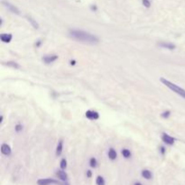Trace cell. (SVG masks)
<instances>
[{
    "label": "cell",
    "mask_w": 185,
    "mask_h": 185,
    "mask_svg": "<svg viewBox=\"0 0 185 185\" xmlns=\"http://www.w3.org/2000/svg\"><path fill=\"white\" fill-rule=\"evenodd\" d=\"M122 155L125 157V158H129V157H131V152H130V150H128V149H126V148H125V149H123L122 150Z\"/></svg>",
    "instance_id": "obj_16"
},
{
    "label": "cell",
    "mask_w": 185,
    "mask_h": 185,
    "mask_svg": "<svg viewBox=\"0 0 185 185\" xmlns=\"http://www.w3.org/2000/svg\"><path fill=\"white\" fill-rule=\"evenodd\" d=\"M158 45L163 49H168V50H174L176 48L175 44H171V43H165V42H162V43H159Z\"/></svg>",
    "instance_id": "obj_10"
},
{
    "label": "cell",
    "mask_w": 185,
    "mask_h": 185,
    "mask_svg": "<svg viewBox=\"0 0 185 185\" xmlns=\"http://www.w3.org/2000/svg\"><path fill=\"white\" fill-rule=\"evenodd\" d=\"M85 116L89 120H97L99 118V114L97 112V111H93V110H88Z\"/></svg>",
    "instance_id": "obj_4"
},
{
    "label": "cell",
    "mask_w": 185,
    "mask_h": 185,
    "mask_svg": "<svg viewBox=\"0 0 185 185\" xmlns=\"http://www.w3.org/2000/svg\"><path fill=\"white\" fill-rule=\"evenodd\" d=\"M162 140L166 144H169V145H173L175 142V139L173 137H172L171 136H169L168 134H165L163 133V136H162Z\"/></svg>",
    "instance_id": "obj_5"
},
{
    "label": "cell",
    "mask_w": 185,
    "mask_h": 185,
    "mask_svg": "<svg viewBox=\"0 0 185 185\" xmlns=\"http://www.w3.org/2000/svg\"><path fill=\"white\" fill-rule=\"evenodd\" d=\"M22 129H23V126L22 125H16L15 126V130L16 132H20L22 131Z\"/></svg>",
    "instance_id": "obj_23"
},
{
    "label": "cell",
    "mask_w": 185,
    "mask_h": 185,
    "mask_svg": "<svg viewBox=\"0 0 185 185\" xmlns=\"http://www.w3.org/2000/svg\"><path fill=\"white\" fill-rule=\"evenodd\" d=\"M70 35L73 39L89 44H97L99 43V39L97 35H94L81 30H70Z\"/></svg>",
    "instance_id": "obj_1"
},
{
    "label": "cell",
    "mask_w": 185,
    "mask_h": 185,
    "mask_svg": "<svg viewBox=\"0 0 185 185\" xmlns=\"http://www.w3.org/2000/svg\"><path fill=\"white\" fill-rule=\"evenodd\" d=\"M56 175L58 176V178L62 181H68V175L67 173L63 171V170H60L56 173Z\"/></svg>",
    "instance_id": "obj_11"
},
{
    "label": "cell",
    "mask_w": 185,
    "mask_h": 185,
    "mask_svg": "<svg viewBox=\"0 0 185 185\" xmlns=\"http://www.w3.org/2000/svg\"><path fill=\"white\" fill-rule=\"evenodd\" d=\"M1 153L5 155H10L12 153L11 147L7 144H3L1 145Z\"/></svg>",
    "instance_id": "obj_9"
},
{
    "label": "cell",
    "mask_w": 185,
    "mask_h": 185,
    "mask_svg": "<svg viewBox=\"0 0 185 185\" xmlns=\"http://www.w3.org/2000/svg\"><path fill=\"white\" fill-rule=\"evenodd\" d=\"M12 38H13V35L11 33H1L0 34V39L3 43H6V44H8L12 41Z\"/></svg>",
    "instance_id": "obj_8"
},
{
    "label": "cell",
    "mask_w": 185,
    "mask_h": 185,
    "mask_svg": "<svg viewBox=\"0 0 185 185\" xmlns=\"http://www.w3.org/2000/svg\"><path fill=\"white\" fill-rule=\"evenodd\" d=\"M75 64H76L75 61H70V65H75Z\"/></svg>",
    "instance_id": "obj_28"
},
{
    "label": "cell",
    "mask_w": 185,
    "mask_h": 185,
    "mask_svg": "<svg viewBox=\"0 0 185 185\" xmlns=\"http://www.w3.org/2000/svg\"><path fill=\"white\" fill-rule=\"evenodd\" d=\"M108 158L110 159V160H116V158H117V156H118V155H117V152H116V150L115 149H113V148H110V149L108 150Z\"/></svg>",
    "instance_id": "obj_13"
},
{
    "label": "cell",
    "mask_w": 185,
    "mask_h": 185,
    "mask_svg": "<svg viewBox=\"0 0 185 185\" xmlns=\"http://www.w3.org/2000/svg\"><path fill=\"white\" fill-rule=\"evenodd\" d=\"M41 44H42V41H41V40H39V41H37V43L35 44V46H36V47H39Z\"/></svg>",
    "instance_id": "obj_26"
},
{
    "label": "cell",
    "mask_w": 185,
    "mask_h": 185,
    "mask_svg": "<svg viewBox=\"0 0 185 185\" xmlns=\"http://www.w3.org/2000/svg\"><path fill=\"white\" fill-rule=\"evenodd\" d=\"M160 81H161V82H162L163 85H165L168 89H170L171 90H173V92H175L176 94H178L179 96H181V98H183V99H185V89H183L182 88L179 87L178 85H176V84L171 82L170 81L166 80V79H164V78H161Z\"/></svg>",
    "instance_id": "obj_2"
},
{
    "label": "cell",
    "mask_w": 185,
    "mask_h": 185,
    "mask_svg": "<svg viewBox=\"0 0 185 185\" xmlns=\"http://www.w3.org/2000/svg\"><path fill=\"white\" fill-rule=\"evenodd\" d=\"M3 3V5L7 7V8H8L12 13H14V14H15V15H19L20 14V11H19V9H18L17 7H15V6H13V5H11L10 3H8V2H6V1H3L2 2Z\"/></svg>",
    "instance_id": "obj_7"
},
{
    "label": "cell",
    "mask_w": 185,
    "mask_h": 185,
    "mask_svg": "<svg viewBox=\"0 0 185 185\" xmlns=\"http://www.w3.org/2000/svg\"><path fill=\"white\" fill-rule=\"evenodd\" d=\"M97 185H105V180L102 176H98L96 179Z\"/></svg>",
    "instance_id": "obj_19"
},
{
    "label": "cell",
    "mask_w": 185,
    "mask_h": 185,
    "mask_svg": "<svg viewBox=\"0 0 185 185\" xmlns=\"http://www.w3.org/2000/svg\"><path fill=\"white\" fill-rule=\"evenodd\" d=\"M60 167H61V169L62 170H65L66 169V167H67V161H66V159H62V161H61V163H60Z\"/></svg>",
    "instance_id": "obj_20"
},
{
    "label": "cell",
    "mask_w": 185,
    "mask_h": 185,
    "mask_svg": "<svg viewBox=\"0 0 185 185\" xmlns=\"http://www.w3.org/2000/svg\"><path fill=\"white\" fill-rule=\"evenodd\" d=\"M87 176H88L89 178H90V177L92 176V172H91V171H89H89H87Z\"/></svg>",
    "instance_id": "obj_25"
},
{
    "label": "cell",
    "mask_w": 185,
    "mask_h": 185,
    "mask_svg": "<svg viewBox=\"0 0 185 185\" xmlns=\"http://www.w3.org/2000/svg\"><path fill=\"white\" fill-rule=\"evenodd\" d=\"M134 185H143V184H142L141 182H136V183H135Z\"/></svg>",
    "instance_id": "obj_30"
},
{
    "label": "cell",
    "mask_w": 185,
    "mask_h": 185,
    "mask_svg": "<svg viewBox=\"0 0 185 185\" xmlns=\"http://www.w3.org/2000/svg\"><path fill=\"white\" fill-rule=\"evenodd\" d=\"M4 64L7 65V66H8V67H12L14 69H19L20 68L19 64L15 62H4Z\"/></svg>",
    "instance_id": "obj_15"
},
{
    "label": "cell",
    "mask_w": 185,
    "mask_h": 185,
    "mask_svg": "<svg viewBox=\"0 0 185 185\" xmlns=\"http://www.w3.org/2000/svg\"><path fill=\"white\" fill-rule=\"evenodd\" d=\"M160 152H161L162 155H164L165 154V148H164V146H161L160 147Z\"/></svg>",
    "instance_id": "obj_24"
},
{
    "label": "cell",
    "mask_w": 185,
    "mask_h": 185,
    "mask_svg": "<svg viewBox=\"0 0 185 185\" xmlns=\"http://www.w3.org/2000/svg\"><path fill=\"white\" fill-rule=\"evenodd\" d=\"M58 59V55L56 54H52V55H45V56L43 58V61L44 63L46 64H50L53 62H55Z\"/></svg>",
    "instance_id": "obj_6"
},
{
    "label": "cell",
    "mask_w": 185,
    "mask_h": 185,
    "mask_svg": "<svg viewBox=\"0 0 185 185\" xmlns=\"http://www.w3.org/2000/svg\"><path fill=\"white\" fill-rule=\"evenodd\" d=\"M142 176L146 180H150L152 178V173L149 170H143L142 171Z\"/></svg>",
    "instance_id": "obj_14"
},
{
    "label": "cell",
    "mask_w": 185,
    "mask_h": 185,
    "mask_svg": "<svg viewBox=\"0 0 185 185\" xmlns=\"http://www.w3.org/2000/svg\"><path fill=\"white\" fill-rule=\"evenodd\" d=\"M142 3L144 5V7H145L146 8H149L151 7V2L149 0H142Z\"/></svg>",
    "instance_id": "obj_22"
},
{
    "label": "cell",
    "mask_w": 185,
    "mask_h": 185,
    "mask_svg": "<svg viewBox=\"0 0 185 185\" xmlns=\"http://www.w3.org/2000/svg\"><path fill=\"white\" fill-rule=\"evenodd\" d=\"M89 165H90V167H92V168H96L97 165H98L97 159L94 158V157L90 158V160H89Z\"/></svg>",
    "instance_id": "obj_18"
},
{
    "label": "cell",
    "mask_w": 185,
    "mask_h": 185,
    "mask_svg": "<svg viewBox=\"0 0 185 185\" xmlns=\"http://www.w3.org/2000/svg\"><path fill=\"white\" fill-rule=\"evenodd\" d=\"M91 10H93V11H96V10H97V7H96V6H94V7H93V6H92V7H91Z\"/></svg>",
    "instance_id": "obj_27"
},
{
    "label": "cell",
    "mask_w": 185,
    "mask_h": 185,
    "mask_svg": "<svg viewBox=\"0 0 185 185\" xmlns=\"http://www.w3.org/2000/svg\"><path fill=\"white\" fill-rule=\"evenodd\" d=\"M62 150H63V141L60 140L57 144V147H56V155L60 156L62 153Z\"/></svg>",
    "instance_id": "obj_12"
},
{
    "label": "cell",
    "mask_w": 185,
    "mask_h": 185,
    "mask_svg": "<svg viewBox=\"0 0 185 185\" xmlns=\"http://www.w3.org/2000/svg\"><path fill=\"white\" fill-rule=\"evenodd\" d=\"M170 115H171V111L167 110V111H164V112H163L161 116H162L163 118H167L170 117Z\"/></svg>",
    "instance_id": "obj_21"
},
{
    "label": "cell",
    "mask_w": 185,
    "mask_h": 185,
    "mask_svg": "<svg viewBox=\"0 0 185 185\" xmlns=\"http://www.w3.org/2000/svg\"><path fill=\"white\" fill-rule=\"evenodd\" d=\"M27 19H28V21L31 23V25L33 26V28H35V29H38V28H39V25L37 24V23H36V21H35V20H33L31 16H27Z\"/></svg>",
    "instance_id": "obj_17"
},
{
    "label": "cell",
    "mask_w": 185,
    "mask_h": 185,
    "mask_svg": "<svg viewBox=\"0 0 185 185\" xmlns=\"http://www.w3.org/2000/svg\"><path fill=\"white\" fill-rule=\"evenodd\" d=\"M3 118H4V117L1 116V118H0V123H2V122H3Z\"/></svg>",
    "instance_id": "obj_29"
},
{
    "label": "cell",
    "mask_w": 185,
    "mask_h": 185,
    "mask_svg": "<svg viewBox=\"0 0 185 185\" xmlns=\"http://www.w3.org/2000/svg\"><path fill=\"white\" fill-rule=\"evenodd\" d=\"M37 184L38 185H51V184H57V185H69L68 181H63V182H61L57 180H54V179H50V178H47V179H39L37 181Z\"/></svg>",
    "instance_id": "obj_3"
}]
</instances>
